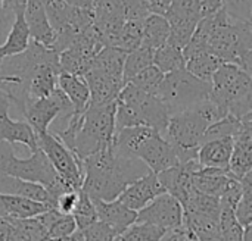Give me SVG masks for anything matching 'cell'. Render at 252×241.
I'll return each instance as SVG.
<instances>
[{
    "label": "cell",
    "mask_w": 252,
    "mask_h": 241,
    "mask_svg": "<svg viewBox=\"0 0 252 241\" xmlns=\"http://www.w3.org/2000/svg\"><path fill=\"white\" fill-rule=\"evenodd\" d=\"M252 49V22L232 16L224 7L205 15L183 49L185 57L210 52L224 63L242 66L245 54Z\"/></svg>",
    "instance_id": "cell-1"
},
{
    "label": "cell",
    "mask_w": 252,
    "mask_h": 241,
    "mask_svg": "<svg viewBox=\"0 0 252 241\" xmlns=\"http://www.w3.org/2000/svg\"><path fill=\"white\" fill-rule=\"evenodd\" d=\"M81 162L84 172L81 190L93 200H115L133 181L151 172L139 158L118 150L114 141Z\"/></svg>",
    "instance_id": "cell-2"
},
{
    "label": "cell",
    "mask_w": 252,
    "mask_h": 241,
    "mask_svg": "<svg viewBox=\"0 0 252 241\" xmlns=\"http://www.w3.org/2000/svg\"><path fill=\"white\" fill-rule=\"evenodd\" d=\"M227 115L229 112L210 97L190 109L171 115L162 135L173 144L180 163L198 161V149L205 141L207 130Z\"/></svg>",
    "instance_id": "cell-3"
},
{
    "label": "cell",
    "mask_w": 252,
    "mask_h": 241,
    "mask_svg": "<svg viewBox=\"0 0 252 241\" xmlns=\"http://www.w3.org/2000/svg\"><path fill=\"white\" fill-rule=\"evenodd\" d=\"M170 112L164 102L155 96L149 94L136 85L127 82L117 97V112H115V127L117 131L127 127H151L165 133Z\"/></svg>",
    "instance_id": "cell-4"
},
{
    "label": "cell",
    "mask_w": 252,
    "mask_h": 241,
    "mask_svg": "<svg viewBox=\"0 0 252 241\" xmlns=\"http://www.w3.org/2000/svg\"><path fill=\"white\" fill-rule=\"evenodd\" d=\"M117 100L106 105H89L81 115V124L69 150L80 159L112 144L115 137Z\"/></svg>",
    "instance_id": "cell-5"
},
{
    "label": "cell",
    "mask_w": 252,
    "mask_h": 241,
    "mask_svg": "<svg viewBox=\"0 0 252 241\" xmlns=\"http://www.w3.org/2000/svg\"><path fill=\"white\" fill-rule=\"evenodd\" d=\"M241 121L252 113V77L239 65L223 63L211 80V96Z\"/></svg>",
    "instance_id": "cell-6"
},
{
    "label": "cell",
    "mask_w": 252,
    "mask_h": 241,
    "mask_svg": "<svg viewBox=\"0 0 252 241\" xmlns=\"http://www.w3.org/2000/svg\"><path fill=\"white\" fill-rule=\"evenodd\" d=\"M0 174L41 184L50 193L53 199V208L59 194L75 190L59 177V174L40 147L35 152H31V155L24 159L18 158L13 153V149H10L0 163Z\"/></svg>",
    "instance_id": "cell-7"
},
{
    "label": "cell",
    "mask_w": 252,
    "mask_h": 241,
    "mask_svg": "<svg viewBox=\"0 0 252 241\" xmlns=\"http://www.w3.org/2000/svg\"><path fill=\"white\" fill-rule=\"evenodd\" d=\"M211 82L199 80L186 68L164 75L158 97L167 106L170 115L190 109L210 99Z\"/></svg>",
    "instance_id": "cell-8"
},
{
    "label": "cell",
    "mask_w": 252,
    "mask_h": 241,
    "mask_svg": "<svg viewBox=\"0 0 252 241\" xmlns=\"http://www.w3.org/2000/svg\"><path fill=\"white\" fill-rule=\"evenodd\" d=\"M21 113L32 127L35 134H38L49 131L50 124L58 118L62 121H68L72 116L74 109L66 94L59 87H56L55 91L47 97L35 99L27 103Z\"/></svg>",
    "instance_id": "cell-9"
},
{
    "label": "cell",
    "mask_w": 252,
    "mask_h": 241,
    "mask_svg": "<svg viewBox=\"0 0 252 241\" xmlns=\"http://www.w3.org/2000/svg\"><path fill=\"white\" fill-rule=\"evenodd\" d=\"M37 143L59 174V177L72 188L80 190L84 178L83 162L50 131L38 133Z\"/></svg>",
    "instance_id": "cell-10"
},
{
    "label": "cell",
    "mask_w": 252,
    "mask_h": 241,
    "mask_svg": "<svg viewBox=\"0 0 252 241\" xmlns=\"http://www.w3.org/2000/svg\"><path fill=\"white\" fill-rule=\"evenodd\" d=\"M164 16L170 24L168 41L185 49L205 12L198 0H173Z\"/></svg>",
    "instance_id": "cell-11"
},
{
    "label": "cell",
    "mask_w": 252,
    "mask_h": 241,
    "mask_svg": "<svg viewBox=\"0 0 252 241\" xmlns=\"http://www.w3.org/2000/svg\"><path fill=\"white\" fill-rule=\"evenodd\" d=\"M134 156L139 158L154 174H159L180 163L173 144L155 128H152L142 140Z\"/></svg>",
    "instance_id": "cell-12"
},
{
    "label": "cell",
    "mask_w": 252,
    "mask_h": 241,
    "mask_svg": "<svg viewBox=\"0 0 252 241\" xmlns=\"http://www.w3.org/2000/svg\"><path fill=\"white\" fill-rule=\"evenodd\" d=\"M136 222L151 224L164 230L183 225V206L170 193H162L137 212Z\"/></svg>",
    "instance_id": "cell-13"
},
{
    "label": "cell",
    "mask_w": 252,
    "mask_h": 241,
    "mask_svg": "<svg viewBox=\"0 0 252 241\" xmlns=\"http://www.w3.org/2000/svg\"><path fill=\"white\" fill-rule=\"evenodd\" d=\"M10 100L4 91L0 90V141L9 144H22L35 152L38 149L37 134L27 121H15L9 115Z\"/></svg>",
    "instance_id": "cell-14"
},
{
    "label": "cell",
    "mask_w": 252,
    "mask_h": 241,
    "mask_svg": "<svg viewBox=\"0 0 252 241\" xmlns=\"http://www.w3.org/2000/svg\"><path fill=\"white\" fill-rule=\"evenodd\" d=\"M199 168L201 165L198 161H189L185 163H177L157 175L165 191L174 196L180 203H185L189 194L195 190L193 172Z\"/></svg>",
    "instance_id": "cell-15"
},
{
    "label": "cell",
    "mask_w": 252,
    "mask_h": 241,
    "mask_svg": "<svg viewBox=\"0 0 252 241\" xmlns=\"http://www.w3.org/2000/svg\"><path fill=\"white\" fill-rule=\"evenodd\" d=\"M162 193H167L162 187L159 178L152 171L146 175L140 177L139 180L133 181L118 197L121 203H124L127 208L139 212L146 205H149L154 199L161 196Z\"/></svg>",
    "instance_id": "cell-16"
},
{
    "label": "cell",
    "mask_w": 252,
    "mask_h": 241,
    "mask_svg": "<svg viewBox=\"0 0 252 241\" xmlns=\"http://www.w3.org/2000/svg\"><path fill=\"white\" fill-rule=\"evenodd\" d=\"M24 6H25V0H19L7 6V9L13 12V24L10 25V29L3 44H0V68L4 59L22 53L30 44L31 37L24 16Z\"/></svg>",
    "instance_id": "cell-17"
},
{
    "label": "cell",
    "mask_w": 252,
    "mask_h": 241,
    "mask_svg": "<svg viewBox=\"0 0 252 241\" xmlns=\"http://www.w3.org/2000/svg\"><path fill=\"white\" fill-rule=\"evenodd\" d=\"M24 16L30 29L31 40L46 47H53L56 34L49 22L46 12V0H25Z\"/></svg>",
    "instance_id": "cell-18"
},
{
    "label": "cell",
    "mask_w": 252,
    "mask_h": 241,
    "mask_svg": "<svg viewBox=\"0 0 252 241\" xmlns=\"http://www.w3.org/2000/svg\"><path fill=\"white\" fill-rule=\"evenodd\" d=\"M84 78L90 90V105H106L115 102L126 85L124 80L114 78L93 68L86 72Z\"/></svg>",
    "instance_id": "cell-19"
},
{
    "label": "cell",
    "mask_w": 252,
    "mask_h": 241,
    "mask_svg": "<svg viewBox=\"0 0 252 241\" xmlns=\"http://www.w3.org/2000/svg\"><path fill=\"white\" fill-rule=\"evenodd\" d=\"M235 149L233 137H219L208 140L198 149V162L201 166L229 169Z\"/></svg>",
    "instance_id": "cell-20"
},
{
    "label": "cell",
    "mask_w": 252,
    "mask_h": 241,
    "mask_svg": "<svg viewBox=\"0 0 252 241\" xmlns=\"http://www.w3.org/2000/svg\"><path fill=\"white\" fill-rule=\"evenodd\" d=\"M93 202L97 211L99 221L105 222L118 236H121L128 227H131L136 222L137 212L127 208L118 199L111 202H105V200H93Z\"/></svg>",
    "instance_id": "cell-21"
},
{
    "label": "cell",
    "mask_w": 252,
    "mask_h": 241,
    "mask_svg": "<svg viewBox=\"0 0 252 241\" xmlns=\"http://www.w3.org/2000/svg\"><path fill=\"white\" fill-rule=\"evenodd\" d=\"M238 178L232 175L229 169H219V168H207L201 166L193 172V186L198 191L221 197L224 191L236 181Z\"/></svg>",
    "instance_id": "cell-22"
},
{
    "label": "cell",
    "mask_w": 252,
    "mask_h": 241,
    "mask_svg": "<svg viewBox=\"0 0 252 241\" xmlns=\"http://www.w3.org/2000/svg\"><path fill=\"white\" fill-rule=\"evenodd\" d=\"M183 224L198 241H223L220 231V214L183 212Z\"/></svg>",
    "instance_id": "cell-23"
},
{
    "label": "cell",
    "mask_w": 252,
    "mask_h": 241,
    "mask_svg": "<svg viewBox=\"0 0 252 241\" xmlns=\"http://www.w3.org/2000/svg\"><path fill=\"white\" fill-rule=\"evenodd\" d=\"M0 193L27 197V199L35 200V202L46 203L53 208V199H52L50 193L46 190V187H43L41 184H37V183H31V181H25V180L12 177V175L0 174Z\"/></svg>",
    "instance_id": "cell-24"
},
{
    "label": "cell",
    "mask_w": 252,
    "mask_h": 241,
    "mask_svg": "<svg viewBox=\"0 0 252 241\" xmlns=\"http://www.w3.org/2000/svg\"><path fill=\"white\" fill-rule=\"evenodd\" d=\"M52 206L35 202L27 197L15 196V194H3L0 193V216L3 219L10 218H31L37 216Z\"/></svg>",
    "instance_id": "cell-25"
},
{
    "label": "cell",
    "mask_w": 252,
    "mask_h": 241,
    "mask_svg": "<svg viewBox=\"0 0 252 241\" xmlns=\"http://www.w3.org/2000/svg\"><path fill=\"white\" fill-rule=\"evenodd\" d=\"M58 87L69 99L72 109H74L72 115H80L89 107L90 90H89V84L84 77L61 72L59 80H58Z\"/></svg>",
    "instance_id": "cell-26"
},
{
    "label": "cell",
    "mask_w": 252,
    "mask_h": 241,
    "mask_svg": "<svg viewBox=\"0 0 252 241\" xmlns=\"http://www.w3.org/2000/svg\"><path fill=\"white\" fill-rule=\"evenodd\" d=\"M61 74V66L59 63H46L41 65L30 78L27 93L30 102L41 97H47L55 91L58 87V80Z\"/></svg>",
    "instance_id": "cell-27"
},
{
    "label": "cell",
    "mask_w": 252,
    "mask_h": 241,
    "mask_svg": "<svg viewBox=\"0 0 252 241\" xmlns=\"http://www.w3.org/2000/svg\"><path fill=\"white\" fill-rule=\"evenodd\" d=\"M170 38V24L164 15L149 13L143 19L142 46L152 49L154 52L164 46Z\"/></svg>",
    "instance_id": "cell-28"
},
{
    "label": "cell",
    "mask_w": 252,
    "mask_h": 241,
    "mask_svg": "<svg viewBox=\"0 0 252 241\" xmlns=\"http://www.w3.org/2000/svg\"><path fill=\"white\" fill-rule=\"evenodd\" d=\"M127 52L117 49V47H111V46H105L92 60L90 68L97 69L106 75H111L114 78H120L124 80V60H126ZM89 68V69H90Z\"/></svg>",
    "instance_id": "cell-29"
},
{
    "label": "cell",
    "mask_w": 252,
    "mask_h": 241,
    "mask_svg": "<svg viewBox=\"0 0 252 241\" xmlns=\"http://www.w3.org/2000/svg\"><path fill=\"white\" fill-rule=\"evenodd\" d=\"M38 218L46 227L49 239H63L74 234L78 230L72 215L61 214L55 208H50L46 212L40 214Z\"/></svg>",
    "instance_id": "cell-30"
},
{
    "label": "cell",
    "mask_w": 252,
    "mask_h": 241,
    "mask_svg": "<svg viewBox=\"0 0 252 241\" xmlns=\"http://www.w3.org/2000/svg\"><path fill=\"white\" fill-rule=\"evenodd\" d=\"M185 59H186V69L195 77H198L199 80H204L207 82H211L216 71L224 63L220 57H217L210 52L192 53Z\"/></svg>",
    "instance_id": "cell-31"
},
{
    "label": "cell",
    "mask_w": 252,
    "mask_h": 241,
    "mask_svg": "<svg viewBox=\"0 0 252 241\" xmlns=\"http://www.w3.org/2000/svg\"><path fill=\"white\" fill-rule=\"evenodd\" d=\"M142 34H143V21L140 19H127L118 32L111 40L109 46L121 49L124 52H131L142 44Z\"/></svg>",
    "instance_id": "cell-32"
},
{
    "label": "cell",
    "mask_w": 252,
    "mask_h": 241,
    "mask_svg": "<svg viewBox=\"0 0 252 241\" xmlns=\"http://www.w3.org/2000/svg\"><path fill=\"white\" fill-rule=\"evenodd\" d=\"M154 65L159 68L164 74L186 68L183 49L171 41H167L164 46L154 52Z\"/></svg>",
    "instance_id": "cell-33"
},
{
    "label": "cell",
    "mask_w": 252,
    "mask_h": 241,
    "mask_svg": "<svg viewBox=\"0 0 252 241\" xmlns=\"http://www.w3.org/2000/svg\"><path fill=\"white\" fill-rule=\"evenodd\" d=\"M154 65V50L146 46H139L137 49L127 53L124 60V82L127 84L133 77Z\"/></svg>",
    "instance_id": "cell-34"
},
{
    "label": "cell",
    "mask_w": 252,
    "mask_h": 241,
    "mask_svg": "<svg viewBox=\"0 0 252 241\" xmlns=\"http://www.w3.org/2000/svg\"><path fill=\"white\" fill-rule=\"evenodd\" d=\"M220 231L223 241H244L245 227L239 222L236 216V208L221 205Z\"/></svg>",
    "instance_id": "cell-35"
},
{
    "label": "cell",
    "mask_w": 252,
    "mask_h": 241,
    "mask_svg": "<svg viewBox=\"0 0 252 241\" xmlns=\"http://www.w3.org/2000/svg\"><path fill=\"white\" fill-rule=\"evenodd\" d=\"M72 216H74V219L77 222V228L80 231L86 230L87 227H90L92 224H94L96 221H99L94 202L81 188H80L78 202H77V206H75V209L72 212Z\"/></svg>",
    "instance_id": "cell-36"
},
{
    "label": "cell",
    "mask_w": 252,
    "mask_h": 241,
    "mask_svg": "<svg viewBox=\"0 0 252 241\" xmlns=\"http://www.w3.org/2000/svg\"><path fill=\"white\" fill-rule=\"evenodd\" d=\"M164 75L165 74L159 68H157L155 65H151L146 69H143L142 72H139L136 77H133L128 82L136 85L137 88L149 93V94L158 96V91H159V87L162 84Z\"/></svg>",
    "instance_id": "cell-37"
},
{
    "label": "cell",
    "mask_w": 252,
    "mask_h": 241,
    "mask_svg": "<svg viewBox=\"0 0 252 241\" xmlns=\"http://www.w3.org/2000/svg\"><path fill=\"white\" fill-rule=\"evenodd\" d=\"M165 231L151 224L134 222L120 236V241H159Z\"/></svg>",
    "instance_id": "cell-38"
},
{
    "label": "cell",
    "mask_w": 252,
    "mask_h": 241,
    "mask_svg": "<svg viewBox=\"0 0 252 241\" xmlns=\"http://www.w3.org/2000/svg\"><path fill=\"white\" fill-rule=\"evenodd\" d=\"M81 233L84 236V241H114L117 237H120L112 228H109L102 221H96Z\"/></svg>",
    "instance_id": "cell-39"
},
{
    "label": "cell",
    "mask_w": 252,
    "mask_h": 241,
    "mask_svg": "<svg viewBox=\"0 0 252 241\" xmlns=\"http://www.w3.org/2000/svg\"><path fill=\"white\" fill-rule=\"evenodd\" d=\"M78 194H80V190H69V191L59 194L55 203V209H58L61 214L72 215L78 202Z\"/></svg>",
    "instance_id": "cell-40"
},
{
    "label": "cell",
    "mask_w": 252,
    "mask_h": 241,
    "mask_svg": "<svg viewBox=\"0 0 252 241\" xmlns=\"http://www.w3.org/2000/svg\"><path fill=\"white\" fill-rule=\"evenodd\" d=\"M252 0H224V9L236 18L250 19Z\"/></svg>",
    "instance_id": "cell-41"
},
{
    "label": "cell",
    "mask_w": 252,
    "mask_h": 241,
    "mask_svg": "<svg viewBox=\"0 0 252 241\" xmlns=\"http://www.w3.org/2000/svg\"><path fill=\"white\" fill-rule=\"evenodd\" d=\"M148 7L151 13H158V15H165L167 9L170 7L173 0H146Z\"/></svg>",
    "instance_id": "cell-42"
},
{
    "label": "cell",
    "mask_w": 252,
    "mask_h": 241,
    "mask_svg": "<svg viewBox=\"0 0 252 241\" xmlns=\"http://www.w3.org/2000/svg\"><path fill=\"white\" fill-rule=\"evenodd\" d=\"M205 12V15L214 13L224 6V0H198Z\"/></svg>",
    "instance_id": "cell-43"
},
{
    "label": "cell",
    "mask_w": 252,
    "mask_h": 241,
    "mask_svg": "<svg viewBox=\"0 0 252 241\" xmlns=\"http://www.w3.org/2000/svg\"><path fill=\"white\" fill-rule=\"evenodd\" d=\"M65 1L77 7H83V9H93L94 6V0H65Z\"/></svg>",
    "instance_id": "cell-44"
},
{
    "label": "cell",
    "mask_w": 252,
    "mask_h": 241,
    "mask_svg": "<svg viewBox=\"0 0 252 241\" xmlns=\"http://www.w3.org/2000/svg\"><path fill=\"white\" fill-rule=\"evenodd\" d=\"M46 241H84V236L80 230H77L74 234L68 236V237H63V239H47Z\"/></svg>",
    "instance_id": "cell-45"
},
{
    "label": "cell",
    "mask_w": 252,
    "mask_h": 241,
    "mask_svg": "<svg viewBox=\"0 0 252 241\" xmlns=\"http://www.w3.org/2000/svg\"><path fill=\"white\" fill-rule=\"evenodd\" d=\"M242 68L252 77V49L245 54V57L242 60Z\"/></svg>",
    "instance_id": "cell-46"
},
{
    "label": "cell",
    "mask_w": 252,
    "mask_h": 241,
    "mask_svg": "<svg viewBox=\"0 0 252 241\" xmlns=\"http://www.w3.org/2000/svg\"><path fill=\"white\" fill-rule=\"evenodd\" d=\"M248 119H252V113H251V115H248V116H247V118H244V119H242V121H248Z\"/></svg>",
    "instance_id": "cell-47"
},
{
    "label": "cell",
    "mask_w": 252,
    "mask_h": 241,
    "mask_svg": "<svg viewBox=\"0 0 252 241\" xmlns=\"http://www.w3.org/2000/svg\"><path fill=\"white\" fill-rule=\"evenodd\" d=\"M186 241H198V240H196L195 237H189V239H188V240H186Z\"/></svg>",
    "instance_id": "cell-48"
},
{
    "label": "cell",
    "mask_w": 252,
    "mask_h": 241,
    "mask_svg": "<svg viewBox=\"0 0 252 241\" xmlns=\"http://www.w3.org/2000/svg\"><path fill=\"white\" fill-rule=\"evenodd\" d=\"M250 22H252V6H251V12H250V19H248Z\"/></svg>",
    "instance_id": "cell-49"
}]
</instances>
